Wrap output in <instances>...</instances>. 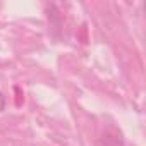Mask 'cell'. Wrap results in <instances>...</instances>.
I'll use <instances>...</instances> for the list:
<instances>
[{"label":"cell","mask_w":146,"mask_h":146,"mask_svg":"<svg viewBox=\"0 0 146 146\" xmlns=\"http://www.w3.org/2000/svg\"><path fill=\"white\" fill-rule=\"evenodd\" d=\"M5 103H7V100H5V96H4V93L0 91V112H2L4 108H5Z\"/></svg>","instance_id":"6da1fadb"}]
</instances>
